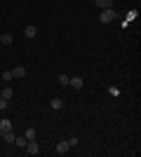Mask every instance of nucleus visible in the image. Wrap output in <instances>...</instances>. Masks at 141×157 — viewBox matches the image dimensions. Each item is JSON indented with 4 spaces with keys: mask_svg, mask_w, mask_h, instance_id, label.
I'll return each instance as SVG.
<instances>
[{
    "mask_svg": "<svg viewBox=\"0 0 141 157\" xmlns=\"http://www.w3.org/2000/svg\"><path fill=\"white\" fill-rule=\"evenodd\" d=\"M0 78L5 80V82H10V80H14V78H12V71H2V75H0Z\"/></svg>",
    "mask_w": 141,
    "mask_h": 157,
    "instance_id": "15",
    "label": "nucleus"
},
{
    "mask_svg": "<svg viewBox=\"0 0 141 157\" xmlns=\"http://www.w3.org/2000/svg\"><path fill=\"white\" fill-rule=\"evenodd\" d=\"M94 2H96L99 10H111L113 7V0H94Z\"/></svg>",
    "mask_w": 141,
    "mask_h": 157,
    "instance_id": "7",
    "label": "nucleus"
},
{
    "mask_svg": "<svg viewBox=\"0 0 141 157\" xmlns=\"http://www.w3.org/2000/svg\"><path fill=\"white\" fill-rule=\"evenodd\" d=\"M0 129H2V131H10V129H12V120L2 117V120H0Z\"/></svg>",
    "mask_w": 141,
    "mask_h": 157,
    "instance_id": "11",
    "label": "nucleus"
},
{
    "mask_svg": "<svg viewBox=\"0 0 141 157\" xmlns=\"http://www.w3.org/2000/svg\"><path fill=\"white\" fill-rule=\"evenodd\" d=\"M108 94H111V96H120V89H118V87H108Z\"/></svg>",
    "mask_w": 141,
    "mask_h": 157,
    "instance_id": "16",
    "label": "nucleus"
},
{
    "mask_svg": "<svg viewBox=\"0 0 141 157\" xmlns=\"http://www.w3.org/2000/svg\"><path fill=\"white\" fill-rule=\"evenodd\" d=\"M24 136H26V141H35V138H38V131H35L33 127H28V129H26V134H24Z\"/></svg>",
    "mask_w": 141,
    "mask_h": 157,
    "instance_id": "10",
    "label": "nucleus"
},
{
    "mask_svg": "<svg viewBox=\"0 0 141 157\" xmlns=\"http://www.w3.org/2000/svg\"><path fill=\"white\" fill-rule=\"evenodd\" d=\"M14 143H17V145H19V148H21V150H24L28 141H26V136H17V138H14Z\"/></svg>",
    "mask_w": 141,
    "mask_h": 157,
    "instance_id": "13",
    "label": "nucleus"
},
{
    "mask_svg": "<svg viewBox=\"0 0 141 157\" xmlns=\"http://www.w3.org/2000/svg\"><path fill=\"white\" fill-rule=\"evenodd\" d=\"M35 33H38L35 26H26V28H24V35H26V38H35Z\"/></svg>",
    "mask_w": 141,
    "mask_h": 157,
    "instance_id": "12",
    "label": "nucleus"
},
{
    "mask_svg": "<svg viewBox=\"0 0 141 157\" xmlns=\"http://www.w3.org/2000/svg\"><path fill=\"white\" fill-rule=\"evenodd\" d=\"M2 138H5V143H14V138H17V134H14L12 129H10V131H2Z\"/></svg>",
    "mask_w": 141,
    "mask_h": 157,
    "instance_id": "8",
    "label": "nucleus"
},
{
    "mask_svg": "<svg viewBox=\"0 0 141 157\" xmlns=\"http://www.w3.org/2000/svg\"><path fill=\"white\" fill-rule=\"evenodd\" d=\"M68 78L71 75H59V85H68Z\"/></svg>",
    "mask_w": 141,
    "mask_h": 157,
    "instance_id": "18",
    "label": "nucleus"
},
{
    "mask_svg": "<svg viewBox=\"0 0 141 157\" xmlns=\"http://www.w3.org/2000/svg\"><path fill=\"white\" fill-rule=\"evenodd\" d=\"M26 75V68L24 66H14L12 68V78H24Z\"/></svg>",
    "mask_w": 141,
    "mask_h": 157,
    "instance_id": "6",
    "label": "nucleus"
},
{
    "mask_svg": "<svg viewBox=\"0 0 141 157\" xmlns=\"http://www.w3.org/2000/svg\"><path fill=\"white\" fill-rule=\"evenodd\" d=\"M0 96H2V98H7V101H12V96H14V89H12V87H5V89L0 92Z\"/></svg>",
    "mask_w": 141,
    "mask_h": 157,
    "instance_id": "9",
    "label": "nucleus"
},
{
    "mask_svg": "<svg viewBox=\"0 0 141 157\" xmlns=\"http://www.w3.org/2000/svg\"><path fill=\"white\" fill-rule=\"evenodd\" d=\"M54 152H57V155H66V152H71L68 141H59V143H57V148H54Z\"/></svg>",
    "mask_w": 141,
    "mask_h": 157,
    "instance_id": "3",
    "label": "nucleus"
},
{
    "mask_svg": "<svg viewBox=\"0 0 141 157\" xmlns=\"http://www.w3.org/2000/svg\"><path fill=\"white\" fill-rule=\"evenodd\" d=\"M7 108H10V101L0 96V110H7Z\"/></svg>",
    "mask_w": 141,
    "mask_h": 157,
    "instance_id": "17",
    "label": "nucleus"
},
{
    "mask_svg": "<svg viewBox=\"0 0 141 157\" xmlns=\"http://www.w3.org/2000/svg\"><path fill=\"white\" fill-rule=\"evenodd\" d=\"M68 85L73 87V89H82V87H85V80H82L80 75H71V78H68Z\"/></svg>",
    "mask_w": 141,
    "mask_h": 157,
    "instance_id": "2",
    "label": "nucleus"
},
{
    "mask_svg": "<svg viewBox=\"0 0 141 157\" xmlns=\"http://www.w3.org/2000/svg\"><path fill=\"white\" fill-rule=\"evenodd\" d=\"M24 150H26L28 155H38V152H40V145H38V141H28Z\"/></svg>",
    "mask_w": 141,
    "mask_h": 157,
    "instance_id": "4",
    "label": "nucleus"
},
{
    "mask_svg": "<svg viewBox=\"0 0 141 157\" xmlns=\"http://www.w3.org/2000/svg\"><path fill=\"white\" fill-rule=\"evenodd\" d=\"M68 145H71V148H75V145H78V138L71 136V138H68Z\"/></svg>",
    "mask_w": 141,
    "mask_h": 157,
    "instance_id": "19",
    "label": "nucleus"
},
{
    "mask_svg": "<svg viewBox=\"0 0 141 157\" xmlns=\"http://www.w3.org/2000/svg\"><path fill=\"white\" fill-rule=\"evenodd\" d=\"M118 19V12H115L113 7H111V10H101L99 12V21L101 24H111V21H115Z\"/></svg>",
    "mask_w": 141,
    "mask_h": 157,
    "instance_id": "1",
    "label": "nucleus"
},
{
    "mask_svg": "<svg viewBox=\"0 0 141 157\" xmlns=\"http://www.w3.org/2000/svg\"><path fill=\"white\" fill-rule=\"evenodd\" d=\"M49 108H52V110H61V108H64V98L54 96L52 101H49Z\"/></svg>",
    "mask_w": 141,
    "mask_h": 157,
    "instance_id": "5",
    "label": "nucleus"
},
{
    "mask_svg": "<svg viewBox=\"0 0 141 157\" xmlns=\"http://www.w3.org/2000/svg\"><path fill=\"white\" fill-rule=\"evenodd\" d=\"M12 35H10V33H5V35H0V42H2V45H10V42H12Z\"/></svg>",
    "mask_w": 141,
    "mask_h": 157,
    "instance_id": "14",
    "label": "nucleus"
}]
</instances>
